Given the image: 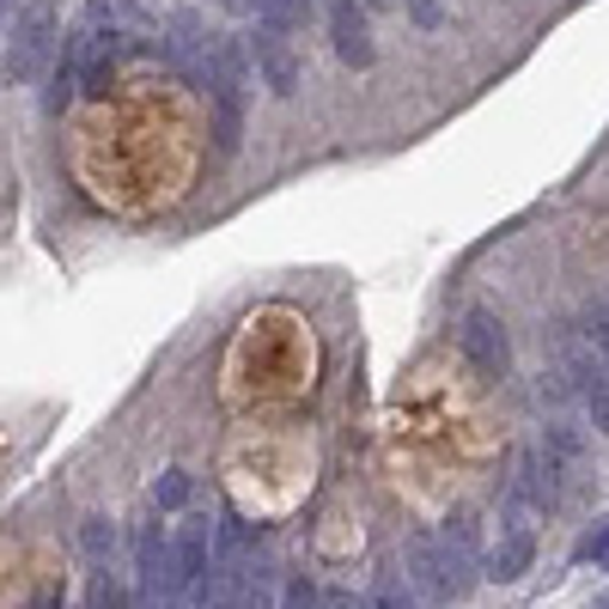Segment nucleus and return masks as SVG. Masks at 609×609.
Listing matches in <instances>:
<instances>
[{
	"mask_svg": "<svg viewBox=\"0 0 609 609\" xmlns=\"http://www.w3.org/2000/svg\"><path fill=\"white\" fill-rule=\"evenodd\" d=\"M567 366H573V384H579V396H586V414L598 421V433L609 439V366H598L591 354H573Z\"/></svg>",
	"mask_w": 609,
	"mask_h": 609,
	"instance_id": "obj_10",
	"label": "nucleus"
},
{
	"mask_svg": "<svg viewBox=\"0 0 609 609\" xmlns=\"http://www.w3.org/2000/svg\"><path fill=\"white\" fill-rule=\"evenodd\" d=\"M542 463H549L554 488H561V475H579V463H586V439H579V426L549 421V433H542Z\"/></svg>",
	"mask_w": 609,
	"mask_h": 609,
	"instance_id": "obj_9",
	"label": "nucleus"
},
{
	"mask_svg": "<svg viewBox=\"0 0 609 609\" xmlns=\"http://www.w3.org/2000/svg\"><path fill=\"white\" fill-rule=\"evenodd\" d=\"M598 609H609V591H603V598H598Z\"/></svg>",
	"mask_w": 609,
	"mask_h": 609,
	"instance_id": "obj_22",
	"label": "nucleus"
},
{
	"mask_svg": "<svg viewBox=\"0 0 609 609\" xmlns=\"http://www.w3.org/2000/svg\"><path fill=\"white\" fill-rule=\"evenodd\" d=\"M80 554H86V567H110L116 561V524L110 518H86L80 524Z\"/></svg>",
	"mask_w": 609,
	"mask_h": 609,
	"instance_id": "obj_11",
	"label": "nucleus"
},
{
	"mask_svg": "<svg viewBox=\"0 0 609 609\" xmlns=\"http://www.w3.org/2000/svg\"><path fill=\"white\" fill-rule=\"evenodd\" d=\"M366 609H421V598H414V586L403 573H379L366 591Z\"/></svg>",
	"mask_w": 609,
	"mask_h": 609,
	"instance_id": "obj_12",
	"label": "nucleus"
},
{
	"mask_svg": "<svg viewBox=\"0 0 609 609\" xmlns=\"http://www.w3.org/2000/svg\"><path fill=\"white\" fill-rule=\"evenodd\" d=\"M73 98H80V73H73V61L61 56L56 73H49V110H68Z\"/></svg>",
	"mask_w": 609,
	"mask_h": 609,
	"instance_id": "obj_14",
	"label": "nucleus"
},
{
	"mask_svg": "<svg viewBox=\"0 0 609 609\" xmlns=\"http://www.w3.org/2000/svg\"><path fill=\"white\" fill-rule=\"evenodd\" d=\"M403 579L421 603H458L475 579V554L458 549L445 530H414L403 549Z\"/></svg>",
	"mask_w": 609,
	"mask_h": 609,
	"instance_id": "obj_1",
	"label": "nucleus"
},
{
	"mask_svg": "<svg viewBox=\"0 0 609 609\" xmlns=\"http://www.w3.org/2000/svg\"><path fill=\"white\" fill-rule=\"evenodd\" d=\"M281 609H323V598H317L311 579H287V586H281Z\"/></svg>",
	"mask_w": 609,
	"mask_h": 609,
	"instance_id": "obj_16",
	"label": "nucleus"
},
{
	"mask_svg": "<svg viewBox=\"0 0 609 609\" xmlns=\"http://www.w3.org/2000/svg\"><path fill=\"white\" fill-rule=\"evenodd\" d=\"M458 347L463 360H470L482 379H507L512 372V342H507V323L494 317V311H463V330H458Z\"/></svg>",
	"mask_w": 609,
	"mask_h": 609,
	"instance_id": "obj_5",
	"label": "nucleus"
},
{
	"mask_svg": "<svg viewBox=\"0 0 609 609\" xmlns=\"http://www.w3.org/2000/svg\"><path fill=\"white\" fill-rule=\"evenodd\" d=\"M189 494H196V482H189L184 470H165V475H159V488H153V507H159V512H184V507H189Z\"/></svg>",
	"mask_w": 609,
	"mask_h": 609,
	"instance_id": "obj_13",
	"label": "nucleus"
},
{
	"mask_svg": "<svg viewBox=\"0 0 609 609\" xmlns=\"http://www.w3.org/2000/svg\"><path fill=\"white\" fill-rule=\"evenodd\" d=\"M403 7L414 12V24H426V31H439V24H445V7H439V0H403Z\"/></svg>",
	"mask_w": 609,
	"mask_h": 609,
	"instance_id": "obj_18",
	"label": "nucleus"
},
{
	"mask_svg": "<svg viewBox=\"0 0 609 609\" xmlns=\"http://www.w3.org/2000/svg\"><path fill=\"white\" fill-rule=\"evenodd\" d=\"M293 31H281V24H263L256 19V73H263V86L275 98H293L299 92V56H293L287 43Z\"/></svg>",
	"mask_w": 609,
	"mask_h": 609,
	"instance_id": "obj_6",
	"label": "nucleus"
},
{
	"mask_svg": "<svg viewBox=\"0 0 609 609\" xmlns=\"http://www.w3.org/2000/svg\"><path fill=\"white\" fill-rule=\"evenodd\" d=\"M579 561H598V567H609V518H603L598 530H591L586 542H579Z\"/></svg>",
	"mask_w": 609,
	"mask_h": 609,
	"instance_id": "obj_17",
	"label": "nucleus"
},
{
	"mask_svg": "<svg viewBox=\"0 0 609 609\" xmlns=\"http://www.w3.org/2000/svg\"><path fill=\"white\" fill-rule=\"evenodd\" d=\"M591 335H598V347H603V366H609V317L591 323Z\"/></svg>",
	"mask_w": 609,
	"mask_h": 609,
	"instance_id": "obj_20",
	"label": "nucleus"
},
{
	"mask_svg": "<svg viewBox=\"0 0 609 609\" xmlns=\"http://www.w3.org/2000/svg\"><path fill=\"white\" fill-rule=\"evenodd\" d=\"M330 37L347 68H372V24L360 0H330Z\"/></svg>",
	"mask_w": 609,
	"mask_h": 609,
	"instance_id": "obj_8",
	"label": "nucleus"
},
{
	"mask_svg": "<svg viewBox=\"0 0 609 609\" xmlns=\"http://www.w3.org/2000/svg\"><path fill=\"white\" fill-rule=\"evenodd\" d=\"M171 573H177V598L184 603H207V573H214V524L207 512H184L171 537Z\"/></svg>",
	"mask_w": 609,
	"mask_h": 609,
	"instance_id": "obj_3",
	"label": "nucleus"
},
{
	"mask_svg": "<svg viewBox=\"0 0 609 609\" xmlns=\"http://www.w3.org/2000/svg\"><path fill=\"white\" fill-rule=\"evenodd\" d=\"M219 7H232L238 19H251V0H219Z\"/></svg>",
	"mask_w": 609,
	"mask_h": 609,
	"instance_id": "obj_21",
	"label": "nucleus"
},
{
	"mask_svg": "<svg viewBox=\"0 0 609 609\" xmlns=\"http://www.w3.org/2000/svg\"><path fill=\"white\" fill-rule=\"evenodd\" d=\"M56 56V7L49 0H31L24 19L12 24V43H7V73L12 80H37Z\"/></svg>",
	"mask_w": 609,
	"mask_h": 609,
	"instance_id": "obj_4",
	"label": "nucleus"
},
{
	"mask_svg": "<svg viewBox=\"0 0 609 609\" xmlns=\"http://www.w3.org/2000/svg\"><path fill=\"white\" fill-rule=\"evenodd\" d=\"M323 609H366V598H354L347 586H330L323 591Z\"/></svg>",
	"mask_w": 609,
	"mask_h": 609,
	"instance_id": "obj_19",
	"label": "nucleus"
},
{
	"mask_svg": "<svg viewBox=\"0 0 609 609\" xmlns=\"http://www.w3.org/2000/svg\"><path fill=\"white\" fill-rule=\"evenodd\" d=\"M530 561H537V524H524V518H507V524H500V542L488 549V579L512 586V579L530 573Z\"/></svg>",
	"mask_w": 609,
	"mask_h": 609,
	"instance_id": "obj_7",
	"label": "nucleus"
},
{
	"mask_svg": "<svg viewBox=\"0 0 609 609\" xmlns=\"http://www.w3.org/2000/svg\"><path fill=\"white\" fill-rule=\"evenodd\" d=\"M445 537L458 542V549H470V554H482V524H475V512L470 507H458L445 518Z\"/></svg>",
	"mask_w": 609,
	"mask_h": 609,
	"instance_id": "obj_15",
	"label": "nucleus"
},
{
	"mask_svg": "<svg viewBox=\"0 0 609 609\" xmlns=\"http://www.w3.org/2000/svg\"><path fill=\"white\" fill-rule=\"evenodd\" d=\"M116 24H110V7H98L86 12V24L68 37V61H73V73H80V92L86 98H98L104 86H110V68H116Z\"/></svg>",
	"mask_w": 609,
	"mask_h": 609,
	"instance_id": "obj_2",
	"label": "nucleus"
}]
</instances>
